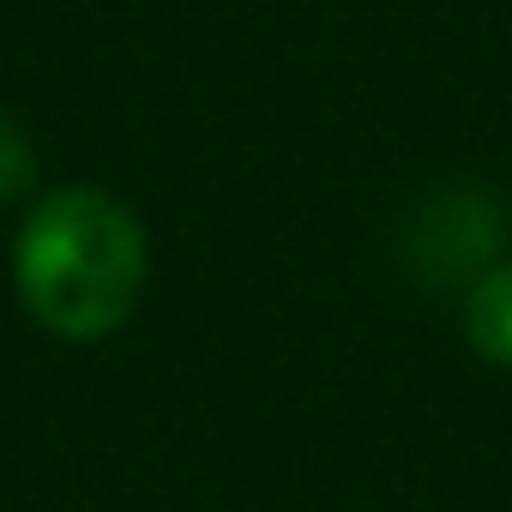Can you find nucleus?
I'll list each match as a JSON object with an SVG mask.
<instances>
[{
    "instance_id": "1",
    "label": "nucleus",
    "mask_w": 512,
    "mask_h": 512,
    "mask_svg": "<svg viewBox=\"0 0 512 512\" xmlns=\"http://www.w3.org/2000/svg\"><path fill=\"white\" fill-rule=\"evenodd\" d=\"M25 308L73 344H97L139 308L145 229L103 187H61L31 205L13 253Z\"/></svg>"
},
{
    "instance_id": "2",
    "label": "nucleus",
    "mask_w": 512,
    "mask_h": 512,
    "mask_svg": "<svg viewBox=\"0 0 512 512\" xmlns=\"http://www.w3.org/2000/svg\"><path fill=\"white\" fill-rule=\"evenodd\" d=\"M494 235H500V211L488 193L476 187L446 193L416 217V266L428 278H458L494 247Z\"/></svg>"
},
{
    "instance_id": "3",
    "label": "nucleus",
    "mask_w": 512,
    "mask_h": 512,
    "mask_svg": "<svg viewBox=\"0 0 512 512\" xmlns=\"http://www.w3.org/2000/svg\"><path fill=\"white\" fill-rule=\"evenodd\" d=\"M464 338L488 362L512 368V266H494L464 296Z\"/></svg>"
},
{
    "instance_id": "4",
    "label": "nucleus",
    "mask_w": 512,
    "mask_h": 512,
    "mask_svg": "<svg viewBox=\"0 0 512 512\" xmlns=\"http://www.w3.org/2000/svg\"><path fill=\"white\" fill-rule=\"evenodd\" d=\"M37 181V151L13 115H0V199H19Z\"/></svg>"
}]
</instances>
